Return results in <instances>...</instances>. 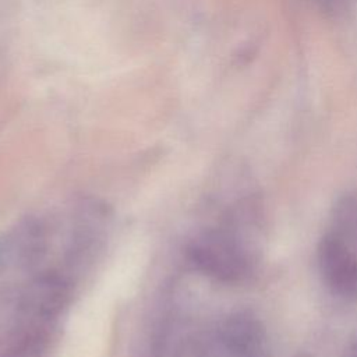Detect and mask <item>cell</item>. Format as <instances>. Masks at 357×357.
Segmentation results:
<instances>
[{"label": "cell", "mask_w": 357, "mask_h": 357, "mask_svg": "<svg viewBox=\"0 0 357 357\" xmlns=\"http://www.w3.org/2000/svg\"><path fill=\"white\" fill-rule=\"evenodd\" d=\"M74 297L71 276L46 268L0 287V357H50Z\"/></svg>", "instance_id": "cell-1"}, {"label": "cell", "mask_w": 357, "mask_h": 357, "mask_svg": "<svg viewBox=\"0 0 357 357\" xmlns=\"http://www.w3.org/2000/svg\"><path fill=\"white\" fill-rule=\"evenodd\" d=\"M259 254L257 241L231 223L205 227L184 247V257L197 272L227 284L251 279L258 269Z\"/></svg>", "instance_id": "cell-2"}, {"label": "cell", "mask_w": 357, "mask_h": 357, "mask_svg": "<svg viewBox=\"0 0 357 357\" xmlns=\"http://www.w3.org/2000/svg\"><path fill=\"white\" fill-rule=\"evenodd\" d=\"M195 357H268V333L251 311L219 319L194 347Z\"/></svg>", "instance_id": "cell-3"}, {"label": "cell", "mask_w": 357, "mask_h": 357, "mask_svg": "<svg viewBox=\"0 0 357 357\" xmlns=\"http://www.w3.org/2000/svg\"><path fill=\"white\" fill-rule=\"evenodd\" d=\"M54 229L43 216H26L0 234V278L40 265L52 247Z\"/></svg>", "instance_id": "cell-4"}, {"label": "cell", "mask_w": 357, "mask_h": 357, "mask_svg": "<svg viewBox=\"0 0 357 357\" xmlns=\"http://www.w3.org/2000/svg\"><path fill=\"white\" fill-rule=\"evenodd\" d=\"M317 259L322 282L332 294L344 300L357 297V245L328 229L318 243Z\"/></svg>", "instance_id": "cell-5"}, {"label": "cell", "mask_w": 357, "mask_h": 357, "mask_svg": "<svg viewBox=\"0 0 357 357\" xmlns=\"http://www.w3.org/2000/svg\"><path fill=\"white\" fill-rule=\"evenodd\" d=\"M328 229L357 245V192L347 194L336 202Z\"/></svg>", "instance_id": "cell-6"}, {"label": "cell", "mask_w": 357, "mask_h": 357, "mask_svg": "<svg viewBox=\"0 0 357 357\" xmlns=\"http://www.w3.org/2000/svg\"><path fill=\"white\" fill-rule=\"evenodd\" d=\"M349 354H350V357H357V336L350 342Z\"/></svg>", "instance_id": "cell-7"}]
</instances>
